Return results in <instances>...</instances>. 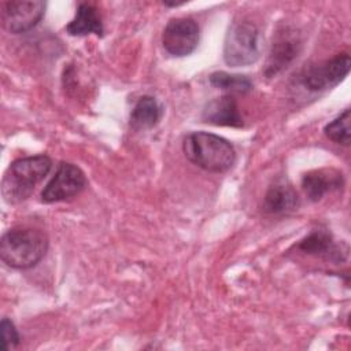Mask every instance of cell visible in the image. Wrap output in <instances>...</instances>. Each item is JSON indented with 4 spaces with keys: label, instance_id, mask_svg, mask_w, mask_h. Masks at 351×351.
<instances>
[{
    "label": "cell",
    "instance_id": "cell-3",
    "mask_svg": "<svg viewBox=\"0 0 351 351\" xmlns=\"http://www.w3.org/2000/svg\"><path fill=\"white\" fill-rule=\"evenodd\" d=\"M52 166L47 155L25 156L14 160L1 180V196L8 204H18L26 200L36 185L49 173Z\"/></svg>",
    "mask_w": 351,
    "mask_h": 351
},
{
    "label": "cell",
    "instance_id": "cell-10",
    "mask_svg": "<svg viewBox=\"0 0 351 351\" xmlns=\"http://www.w3.org/2000/svg\"><path fill=\"white\" fill-rule=\"evenodd\" d=\"M343 184V174L335 169L313 170L302 177V189L311 202H319L329 192L339 191Z\"/></svg>",
    "mask_w": 351,
    "mask_h": 351
},
{
    "label": "cell",
    "instance_id": "cell-12",
    "mask_svg": "<svg viewBox=\"0 0 351 351\" xmlns=\"http://www.w3.org/2000/svg\"><path fill=\"white\" fill-rule=\"evenodd\" d=\"M296 248L307 255L319 256L328 261H341V254L347 255V250L343 251L339 247L332 234L325 229L311 230L304 239H302Z\"/></svg>",
    "mask_w": 351,
    "mask_h": 351
},
{
    "label": "cell",
    "instance_id": "cell-18",
    "mask_svg": "<svg viewBox=\"0 0 351 351\" xmlns=\"http://www.w3.org/2000/svg\"><path fill=\"white\" fill-rule=\"evenodd\" d=\"M0 330H1V350L3 351L15 348L19 344V340H21L19 333H18L15 325L8 318L1 319Z\"/></svg>",
    "mask_w": 351,
    "mask_h": 351
},
{
    "label": "cell",
    "instance_id": "cell-5",
    "mask_svg": "<svg viewBox=\"0 0 351 351\" xmlns=\"http://www.w3.org/2000/svg\"><path fill=\"white\" fill-rule=\"evenodd\" d=\"M350 66V55L343 52L332 59L306 67L300 74V82L306 89L313 92L326 90L336 86L347 77Z\"/></svg>",
    "mask_w": 351,
    "mask_h": 351
},
{
    "label": "cell",
    "instance_id": "cell-1",
    "mask_svg": "<svg viewBox=\"0 0 351 351\" xmlns=\"http://www.w3.org/2000/svg\"><path fill=\"white\" fill-rule=\"evenodd\" d=\"M185 158L197 167L210 173H223L236 160L233 145L223 137L208 132H193L182 141Z\"/></svg>",
    "mask_w": 351,
    "mask_h": 351
},
{
    "label": "cell",
    "instance_id": "cell-7",
    "mask_svg": "<svg viewBox=\"0 0 351 351\" xmlns=\"http://www.w3.org/2000/svg\"><path fill=\"white\" fill-rule=\"evenodd\" d=\"M86 185V177L84 171L69 162L58 165L55 174L48 181L41 192V200L44 203H56L71 199L82 192Z\"/></svg>",
    "mask_w": 351,
    "mask_h": 351
},
{
    "label": "cell",
    "instance_id": "cell-6",
    "mask_svg": "<svg viewBox=\"0 0 351 351\" xmlns=\"http://www.w3.org/2000/svg\"><path fill=\"white\" fill-rule=\"evenodd\" d=\"M45 5L41 0H12L1 3L0 21L3 29L11 34L29 32L43 19Z\"/></svg>",
    "mask_w": 351,
    "mask_h": 351
},
{
    "label": "cell",
    "instance_id": "cell-2",
    "mask_svg": "<svg viewBox=\"0 0 351 351\" xmlns=\"http://www.w3.org/2000/svg\"><path fill=\"white\" fill-rule=\"evenodd\" d=\"M48 237L37 228H12L0 241L1 261L12 269H30L47 254Z\"/></svg>",
    "mask_w": 351,
    "mask_h": 351
},
{
    "label": "cell",
    "instance_id": "cell-9",
    "mask_svg": "<svg viewBox=\"0 0 351 351\" xmlns=\"http://www.w3.org/2000/svg\"><path fill=\"white\" fill-rule=\"evenodd\" d=\"M300 48L302 40L296 30L291 27H284L280 30L273 40L263 70L265 75L267 78H273L284 71L298 58Z\"/></svg>",
    "mask_w": 351,
    "mask_h": 351
},
{
    "label": "cell",
    "instance_id": "cell-17",
    "mask_svg": "<svg viewBox=\"0 0 351 351\" xmlns=\"http://www.w3.org/2000/svg\"><path fill=\"white\" fill-rule=\"evenodd\" d=\"M324 133L333 143L347 147L350 144V110H344L332 122L326 123Z\"/></svg>",
    "mask_w": 351,
    "mask_h": 351
},
{
    "label": "cell",
    "instance_id": "cell-8",
    "mask_svg": "<svg viewBox=\"0 0 351 351\" xmlns=\"http://www.w3.org/2000/svg\"><path fill=\"white\" fill-rule=\"evenodd\" d=\"M199 43V26L192 18H173L162 33V45L173 56L191 55Z\"/></svg>",
    "mask_w": 351,
    "mask_h": 351
},
{
    "label": "cell",
    "instance_id": "cell-14",
    "mask_svg": "<svg viewBox=\"0 0 351 351\" xmlns=\"http://www.w3.org/2000/svg\"><path fill=\"white\" fill-rule=\"evenodd\" d=\"M66 32L70 36H88L93 33L101 37L104 27L96 7L89 3H81L77 8L75 16L67 23Z\"/></svg>",
    "mask_w": 351,
    "mask_h": 351
},
{
    "label": "cell",
    "instance_id": "cell-13",
    "mask_svg": "<svg viewBox=\"0 0 351 351\" xmlns=\"http://www.w3.org/2000/svg\"><path fill=\"white\" fill-rule=\"evenodd\" d=\"M299 206V196L296 191L287 184L271 185L265 197L262 210L266 214H285Z\"/></svg>",
    "mask_w": 351,
    "mask_h": 351
},
{
    "label": "cell",
    "instance_id": "cell-15",
    "mask_svg": "<svg viewBox=\"0 0 351 351\" xmlns=\"http://www.w3.org/2000/svg\"><path fill=\"white\" fill-rule=\"evenodd\" d=\"M162 111L156 99L152 96H143L134 104L130 112V126L134 130H147L154 128L160 119Z\"/></svg>",
    "mask_w": 351,
    "mask_h": 351
},
{
    "label": "cell",
    "instance_id": "cell-4",
    "mask_svg": "<svg viewBox=\"0 0 351 351\" xmlns=\"http://www.w3.org/2000/svg\"><path fill=\"white\" fill-rule=\"evenodd\" d=\"M261 55V32L245 18L233 21L223 43V60L230 67L250 66Z\"/></svg>",
    "mask_w": 351,
    "mask_h": 351
},
{
    "label": "cell",
    "instance_id": "cell-16",
    "mask_svg": "<svg viewBox=\"0 0 351 351\" xmlns=\"http://www.w3.org/2000/svg\"><path fill=\"white\" fill-rule=\"evenodd\" d=\"M208 81L213 86L229 93H248L252 89V82L241 74H229L226 71H215L210 74Z\"/></svg>",
    "mask_w": 351,
    "mask_h": 351
},
{
    "label": "cell",
    "instance_id": "cell-11",
    "mask_svg": "<svg viewBox=\"0 0 351 351\" xmlns=\"http://www.w3.org/2000/svg\"><path fill=\"white\" fill-rule=\"evenodd\" d=\"M202 119L217 126H243V117L239 111V106L229 95L210 100L203 108Z\"/></svg>",
    "mask_w": 351,
    "mask_h": 351
}]
</instances>
